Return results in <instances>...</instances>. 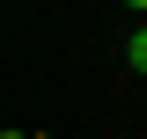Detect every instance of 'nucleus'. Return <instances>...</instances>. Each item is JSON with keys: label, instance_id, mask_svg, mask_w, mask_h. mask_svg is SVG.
<instances>
[{"label": "nucleus", "instance_id": "2", "mask_svg": "<svg viewBox=\"0 0 147 139\" xmlns=\"http://www.w3.org/2000/svg\"><path fill=\"white\" fill-rule=\"evenodd\" d=\"M125 7H132V15H147V0H125Z\"/></svg>", "mask_w": 147, "mask_h": 139}, {"label": "nucleus", "instance_id": "1", "mask_svg": "<svg viewBox=\"0 0 147 139\" xmlns=\"http://www.w3.org/2000/svg\"><path fill=\"white\" fill-rule=\"evenodd\" d=\"M125 59H132V73H147V22L132 29V44H125Z\"/></svg>", "mask_w": 147, "mask_h": 139}]
</instances>
